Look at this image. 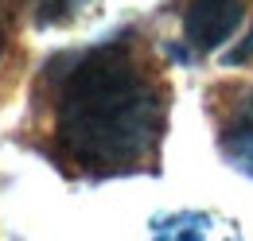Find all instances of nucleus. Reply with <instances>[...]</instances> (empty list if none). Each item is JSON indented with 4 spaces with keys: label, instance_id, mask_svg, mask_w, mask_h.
Returning a JSON list of instances; mask_svg holds the SVG:
<instances>
[{
    "label": "nucleus",
    "instance_id": "4",
    "mask_svg": "<svg viewBox=\"0 0 253 241\" xmlns=\"http://www.w3.org/2000/svg\"><path fill=\"white\" fill-rule=\"evenodd\" d=\"M222 148H226V160L253 179V90L242 97L238 113H234L226 136H222Z\"/></svg>",
    "mask_w": 253,
    "mask_h": 241
},
{
    "label": "nucleus",
    "instance_id": "1",
    "mask_svg": "<svg viewBox=\"0 0 253 241\" xmlns=\"http://www.w3.org/2000/svg\"><path fill=\"white\" fill-rule=\"evenodd\" d=\"M164 136V97L140 59L105 43L86 51L59 82L55 140L90 175L140 171Z\"/></svg>",
    "mask_w": 253,
    "mask_h": 241
},
{
    "label": "nucleus",
    "instance_id": "3",
    "mask_svg": "<svg viewBox=\"0 0 253 241\" xmlns=\"http://www.w3.org/2000/svg\"><path fill=\"white\" fill-rule=\"evenodd\" d=\"M148 241H238V226L222 214H168V218H156Z\"/></svg>",
    "mask_w": 253,
    "mask_h": 241
},
{
    "label": "nucleus",
    "instance_id": "2",
    "mask_svg": "<svg viewBox=\"0 0 253 241\" xmlns=\"http://www.w3.org/2000/svg\"><path fill=\"white\" fill-rule=\"evenodd\" d=\"M242 24V0H191L183 12V35L195 51H214Z\"/></svg>",
    "mask_w": 253,
    "mask_h": 241
},
{
    "label": "nucleus",
    "instance_id": "5",
    "mask_svg": "<svg viewBox=\"0 0 253 241\" xmlns=\"http://www.w3.org/2000/svg\"><path fill=\"white\" fill-rule=\"evenodd\" d=\"M0 51H4V31H0Z\"/></svg>",
    "mask_w": 253,
    "mask_h": 241
}]
</instances>
